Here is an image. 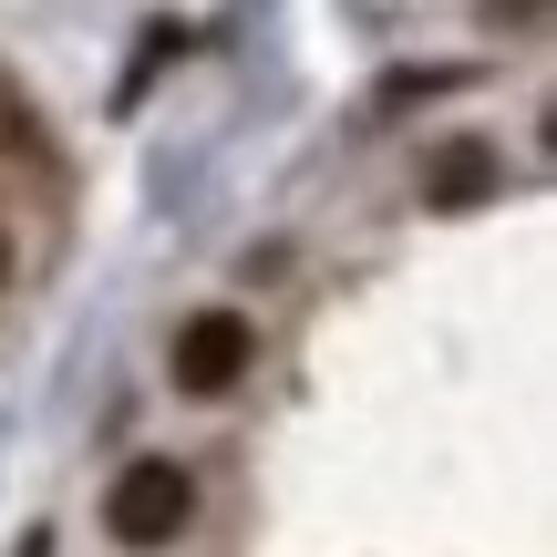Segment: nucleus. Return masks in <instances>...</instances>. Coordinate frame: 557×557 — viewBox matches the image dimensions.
I'll return each instance as SVG.
<instances>
[{
  "label": "nucleus",
  "mask_w": 557,
  "mask_h": 557,
  "mask_svg": "<svg viewBox=\"0 0 557 557\" xmlns=\"http://www.w3.org/2000/svg\"><path fill=\"white\" fill-rule=\"evenodd\" d=\"M186 527H197V475L186 465H165V455H145V465H124L114 485H103V537L114 547H176Z\"/></svg>",
  "instance_id": "1"
},
{
  "label": "nucleus",
  "mask_w": 557,
  "mask_h": 557,
  "mask_svg": "<svg viewBox=\"0 0 557 557\" xmlns=\"http://www.w3.org/2000/svg\"><path fill=\"white\" fill-rule=\"evenodd\" d=\"M41 145H52V135H41V114H32V94H21V83L0 73V156H21V165H32Z\"/></svg>",
  "instance_id": "4"
},
{
  "label": "nucleus",
  "mask_w": 557,
  "mask_h": 557,
  "mask_svg": "<svg viewBox=\"0 0 557 557\" xmlns=\"http://www.w3.org/2000/svg\"><path fill=\"white\" fill-rule=\"evenodd\" d=\"M475 197H496V145L455 135L434 165H423V207H475Z\"/></svg>",
  "instance_id": "3"
},
{
  "label": "nucleus",
  "mask_w": 557,
  "mask_h": 557,
  "mask_svg": "<svg viewBox=\"0 0 557 557\" xmlns=\"http://www.w3.org/2000/svg\"><path fill=\"white\" fill-rule=\"evenodd\" d=\"M248 361H259L248 310H197V320L176 331V393L218 403V393H238V382H248Z\"/></svg>",
  "instance_id": "2"
},
{
  "label": "nucleus",
  "mask_w": 557,
  "mask_h": 557,
  "mask_svg": "<svg viewBox=\"0 0 557 557\" xmlns=\"http://www.w3.org/2000/svg\"><path fill=\"white\" fill-rule=\"evenodd\" d=\"M0 278H11V238H0Z\"/></svg>",
  "instance_id": "5"
}]
</instances>
